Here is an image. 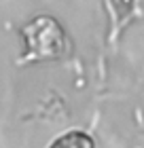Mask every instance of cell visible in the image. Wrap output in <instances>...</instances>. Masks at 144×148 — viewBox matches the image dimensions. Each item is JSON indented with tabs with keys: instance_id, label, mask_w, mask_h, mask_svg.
Wrapping results in <instances>:
<instances>
[{
	"instance_id": "1",
	"label": "cell",
	"mask_w": 144,
	"mask_h": 148,
	"mask_svg": "<svg viewBox=\"0 0 144 148\" xmlns=\"http://www.w3.org/2000/svg\"><path fill=\"white\" fill-rule=\"evenodd\" d=\"M25 55L34 59H55L64 53L66 38L53 17H36L23 28Z\"/></svg>"
},
{
	"instance_id": "2",
	"label": "cell",
	"mask_w": 144,
	"mask_h": 148,
	"mask_svg": "<svg viewBox=\"0 0 144 148\" xmlns=\"http://www.w3.org/2000/svg\"><path fill=\"white\" fill-rule=\"evenodd\" d=\"M47 148H95V142L83 129H68L59 133Z\"/></svg>"
},
{
	"instance_id": "3",
	"label": "cell",
	"mask_w": 144,
	"mask_h": 148,
	"mask_svg": "<svg viewBox=\"0 0 144 148\" xmlns=\"http://www.w3.org/2000/svg\"><path fill=\"white\" fill-rule=\"evenodd\" d=\"M116 2H121V4H125V6H129V4L134 2V0H116Z\"/></svg>"
}]
</instances>
